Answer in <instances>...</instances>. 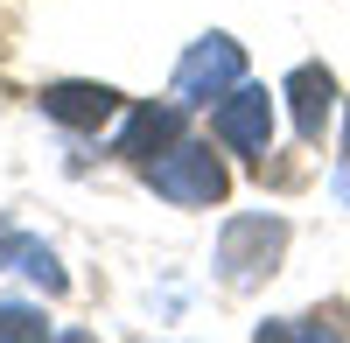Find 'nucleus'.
<instances>
[{"label":"nucleus","mask_w":350,"mask_h":343,"mask_svg":"<svg viewBox=\"0 0 350 343\" xmlns=\"http://www.w3.org/2000/svg\"><path fill=\"white\" fill-rule=\"evenodd\" d=\"M42 112H49L56 126L98 133L112 112H120V92H112V84H49V92H42Z\"/></svg>","instance_id":"39448f33"},{"label":"nucleus","mask_w":350,"mask_h":343,"mask_svg":"<svg viewBox=\"0 0 350 343\" xmlns=\"http://www.w3.org/2000/svg\"><path fill=\"white\" fill-rule=\"evenodd\" d=\"M175 126H183V105H140L133 120H126V133H120V154H154V148H168L175 140Z\"/></svg>","instance_id":"6e6552de"},{"label":"nucleus","mask_w":350,"mask_h":343,"mask_svg":"<svg viewBox=\"0 0 350 343\" xmlns=\"http://www.w3.org/2000/svg\"><path fill=\"white\" fill-rule=\"evenodd\" d=\"M0 266H14V273H28V280H42L49 294H64V288H70L64 266H56V252H49L42 238H28L21 224H0Z\"/></svg>","instance_id":"423d86ee"},{"label":"nucleus","mask_w":350,"mask_h":343,"mask_svg":"<svg viewBox=\"0 0 350 343\" xmlns=\"http://www.w3.org/2000/svg\"><path fill=\"white\" fill-rule=\"evenodd\" d=\"M239 70H245L239 42L231 36H203V42H189L183 64H175V98L183 105H211V98H224L231 84H239Z\"/></svg>","instance_id":"7ed1b4c3"},{"label":"nucleus","mask_w":350,"mask_h":343,"mask_svg":"<svg viewBox=\"0 0 350 343\" xmlns=\"http://www.w3.org/2000/svg\"><path fill=\"white\" fill-rule=\"evenodd\" d=\"M343 154H350V133H343Z\"/></svg>","instance_id":"9d476101"},{"label":"nucleus","mask_w":350,"mask_h":343,"mask_svg":"<svg viewBox=\"0 0 350 343\" xmlns=\"http://www.w3.org/2000/svg\"><path fill=\"white\" fill-rule=\"evenodd\" d=\"M287 98H295V126H301V140H323L329 98H336V77H329L323 64H301L295 77H287Z\"/></svg>","instance_id":"0eeeda50"},{"label":"nucleus","mask_w":350,"mask_h":343,"mask_svg":"<svg viewBox=\"0 0 350 343\" xmlns=\"http://www.w3.org/2000/svg\"><path fill=\"white\" fill-rule=\"evenodd\" d=\"M148 182H154V196H168V204H224V189H231L224 161H217L211 148H196V140L168 148V154L148 168Z\"/></svg>","instance_id":"f03ea898"},{"label":"nucleus","mask_w":350,"mask_h":343,"mask_svg":"<svg viewBox=\"0 0 350 343\" xmlns=\"http://www.w3.org/2000/svg\"><path fill=\"white\" fill-rule=\"evenodd\" d=\"M287 252V224L280 217H231L224 238H217V273L231 288H252L259 273H273Z\"/></svg>","instance_id":"f257e3e1"},{"label":"nucleus","mask_w":350,"mask_h":343,"mask_svg":"<svg viewBox=\"0 0 350 343\" xmlns=\"http://www.w3.org/2000/svg\"><path fill=\"white\" fill-rule=\"evenodd\" d=\"M280 336L315 343V336H336V329H323V323H259V343H280Z\"/></svg>","instance_id":"1a4fd4ad"},{"label":"nucleus","mask_w":350,"mask_h":343,"mask_svg":"<svg viewBox=\"0 0 350 343\" xmlns=\"http://www.w3.org/2000/svg\"><path fill=\"white\" fill-rule=\"evenodd\" d=\"M217 140L231 154H267L273 140V98L259 92V84H231L217 98Z\"/></svg>","instance_id":"20e7f679"}]
</instances>
